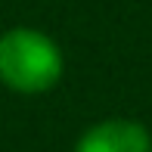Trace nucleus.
<instances>
[{"instance_id":"obj_1","label":"nucleus","mask_w":152,"mask_h":152,"mask_svg":"<svg viewBox=\"0 0 152 152\" xmlns=\"http://www.w3.org/2000/svg\"><path fill=\"white\" fill-rule=\"evenodd\" d=\"M65 59L59 44L37 28H10L0 34V84L12 93L37 96L59 84Z\"/></svg>"},{"instance_id":"obj_2","label":"nucleus","mask_w":152,"mask_h":152,"mask_svg":"<svg viewBox=\"0 0 152 152\" xmlns=\"http://www.w3.org/2000/svg\"><path fill=\"white\" fill-rule=\"evenodd\" d=\"M75 152H152V134L134 118H106L81 134Z\"/></svg>"}]
</instances>
